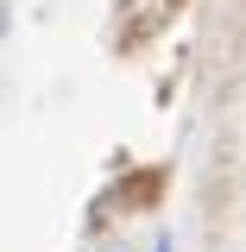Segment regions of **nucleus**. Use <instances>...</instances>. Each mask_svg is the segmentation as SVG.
<instances>
[{
    "mask_svg": "<svg viewBox=\"0 0 246 252\" xmlns=\"http://www.w3.org/2000/svg\"><path fill=\"white\" fill-rule=\"evenodd\" d=\"M0 38H6V0H0Z\"/></svg>",
    "mask_w": 246,
    "mask_h": 252,
    "instance_id": "nucleus-2",
    "label": "nucleus"
},
{
    "mask_svg": "<svg viewBox=\"0 0 246 252\" xmlns=\"http://www.w3.org/2000/svg\"><path fill=\"white\" fill-rule=\"evenodd\" d=\"M152 252H171V233H158V240H152Z\"/></svg>",
    "mask_w": 246,
    "mask_h": 252,
    "instance_id": "nucleus-1",
    "label": "nucleus"
}]
</instances>
